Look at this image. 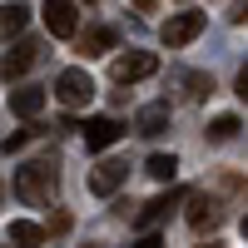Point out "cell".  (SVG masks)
<instances>
[{
	"mask_svg": "<svg viewBox=\"0 0 248 248\" xmlns=\"http://www.w3.org/2000/svg\"><path fill=\"white\" fill-rule=\"evenodd\" d=\"M159 35H164V45H169V50H179V45H189V40L203 35V15H199V10H179V15L164 20Z\"/></svg>",
	"mask_w": 248,
	"mask_h": 248,
	"instance_id": "obj_4",
	"label": "cell"
},
{
	"mask_svg": "<svg viewBox=\"0 0 248 248\" xmlns=\"http://www.w3.org/2000/svg\"><path fill=\"white\" fill-rule=\"evenodd\" d=\"M229 20H233V25H248V0H238V5L229 10Z\"/></svg>",
	"mask_w": 248,
	"mask_h": 248,
	"instance_id": "obj_20",
	"label": "cell"
},
{
	"mask_svg": "<svg viewBox=\"0 0 248 248\" xmlns=\"http://www.w3.org/2000/svg\"><path fill=\"white\" fill-rule=\"evenodd\" d=\"M223 218V209H218V199L209 194V189H199V194H189V223L203 233V229H214V223Z\"/></svg>",
	"mask_w": 248,
	"mask_h": 248,
	"instance_id": "obj_9",
	"label": "cell"
},
{
	"mask_svg": "<svg viewBox=\"0 0 248 248\" xmlns=\"http://www.w3.org/2000/svg\"><path fill=\"white\" fill-rule=\"evenodd\" d=\"M233 134H238V114H218V119L209 124V139H214V144H229Z\"/></svg>",
	"mask_w": 248,
	"mask_h": 248,
	"instance_id": "obj_18",
	"label": "cell"
},
{
	"mask_svg": "<svg viewBox=\"0 0 248 248\" xmlns=\"http://www.w3.org/2000/svg\"><path fill=\"white\" fill-rule=\"evenodd\" d=\"M238 99H248V65L238 70Z\"/></svg>",
	"mask_w": 248,
	"mask_h": 248,
	"instance_id": "obj_22",
	"label": "cell"
},
{
	"mask_svg": "<svg viewBox=\"0 0 248 248\" xmlns=\"http://www.w3.org/2000/svg\"><path fill=\"white\" fill-rule=\"evenodd\" d=\"M134 129H139L144 139L164 134V129H169V105H144V109L134 114Z\"/></svg>",
	"mask_w": 248,
	"mask_h": 248,
	"instance_id": "obj_11",
	"label": "cell"
},
{
	"mask_svg": "<svg viewBox=\"0 0 248 248\" xmlns=\"http://www.w3.org/2000/svg\"><path fill=\"white\" fill-rule=\"evenodd\" d=\"M154 70H159V60H154L149 50H124V55H114V65H109L114 85H134V79H149Z\"/></svg>",
	"mask_w": 248,
	"mask_h": 248,
	"instance_id": "obj_3",
	"label": "cell"
},
{
	"mask_svg": "<svg viewBox=\"0 0 248 248\" xmlns=\"http://www.w3.org/2000/svg\"><path fill=\"white\" fill-rule=\"evenodd\" d=\"M79 134H85V144H90V149H109V144L124 134V124H119V119H109V114H99V119H90Z\"/></svg>",
	"mask_w": 248,
	"mask_h": 248,
	"instance_id": "obj_10",
	"label": "cell"
},
{
	"mask_svg": "<svg viewBox=\"0 0 248 248\" xmlns=\"http://www.w3.org/2000/svg\"><path fill=\"white\" fill-rule=\"evenodd\" d=\"M35 60H40V40L15 35V45L5 50V85H10V79H20V75H25V70L35 65Z\"/></svg>",
	"mask_w": 248,
	"mask_h": 248,
	"instance_id": "obj_8",
	"label": "cell"
},
{
	"mask_svg": "<svg viewBox=\"0 0 248 248\" xmlns=\"http://www.w3.org/2000/svg\"><path fill=\"white\" fill-rule=\"evenodd\" d=\"M10 109H15L20 119H35L40 109H45V90H15V94H10Z\"/></svg>",
	"mask_w": 248,
	"mask_h": 248,
	"instance_id": "obj_13",
	"label": "cell"
},
{
	"mask_svg": "<svg viewBox=\"0 0 248 248\" xmlns=\"http://www.w3.org/2000/svg\"><path fill=\"white\" fill-rule=\"evenodd\" d=\"M199 248H223V243H214V238H209V243H199Z\"/></svg>",
	"mask_w": 248,
	"mask_h": 248,
	"instance_id": "obj_25",
	"label": "cell"
},
{
	"mask_svg": "<svg viewBox=\"0 0 248 248\" xmlns=\"http://www.w3.org/2000/svg\"><path fill=\"white\" fill-rule=\"evenodd\" d=\"M238 229H243V238H248V214H243V223H238Z\"/></svg>",
	"mask_w": 248,
	"mask_h": 248,
	"instance_id": "obj_24",
	"label": "cell"
},
{
	"mask_svg": "<svg viewBox=\"0 0 248 248\" xmlns=\"http://www.w3.org/2000/svg\"><path fill=\"white\" fill-rule=\"evenodd\" d=\"M60 189V169H55V159H30L25 169H15V194L25 199V203H50Z\"/></svg>",
	"mask_w": 248,
	"mask_h": 248,
	"instance_id": "obj_1",
	"label": "cell"
},
{
	"mask_svg": "<svg viewBox=\"0 0 248 248\" xmlns=\"http://www.w3.org/2000/svg\"><path fill=\"white\" fill-rule=\"evenodd\" d=\"M179 203H189V194H184V189H169V194L149 199V203H144V209H139V229H159V223L169 218V214L179 209Z\"/></svg>",
	"mask_w": 248,
	"mask_h": 248,
	"instance_id": "obj_6",
	"label": "cell"
},
{
	"mask_svg": "<svg viewBox=\"0 0 248 248\" xmlns=\"http://www.w3.org/2000/svg\"><path fill=\"white\" fill-rule=\"evenodd\" d=\"M55 99H60L65 109H85L90 99H94L90 70H60V75H55Z\"/></svg>",
	"mask_w": 248,
	"mask_h": 248,
	"instance_id": "obj_2",
	"label": "cell"
},
{
	"mask_svg": "<svg viewBox=\"0 0 248 248\" xmlns=\"http://www.w3.org/2000/svg\"><path fill=\"white\" fill-rule=\"evenodd\" d=\"M179 85H184V99H203V94H214V79L199 75V70H184Z\"/></svg>",
	"mask_w": 248,
	"mask_h": 248,
	"instance_id": "obj_14",
	"label": "cell"
},
{
	"mask_svg": "<svg viewBox=\"0 0 248 248\" xmlns=\"http://www.w3.org/2000/svg\"><path fill=\"white\" fill-rule=\"evenodd\" d=\"M45 30L60 35V40H70L79 30V10H75V0H50L45 5Z\"/></svg>",
	"mask_w": 248,
	"mask_h": 248,
	"instance_id": "obj_7",
	"label": "cell"
},
{
	"mask_svg": "<svg viewBox=\"0 0 248 248\" xmlns=\"http://www.w3.org/2000/svg\"><path fill=\"white\" fill-rule=\"evenodd\" d=\"M144 174H154L159 184H169V179L179 174V159H174V154H149V164H144Z\"/></svg>",
	"mask_w": 248,
	"mask_h": 248,
	"instance_id": "obj_15",
	"label": "cell"
},
{
	"mask_svg": "<svg viewBox=\"0 0 248 248\" xmlns=\"http://www.w3.org/2000/svg\"><path fill=\"white\" fill-rule=\"evenodd\" d=\"M5 243H10V248H35V243H45V229H40V223L15 218L10 229H5Z\"/></svg>",
	"mask_w": 248,
	"mask_h": 248,
	"instance_id": "obj_12",
	"label": "cell"
},
{
	"mask_svg": "<svg viewBox=\"0 0 248 248\" xmlns=\"http://www.w3.org/2000/svg\"><path fill=\"white\" fill-rule=\"evenodd\" d=\"M0 25H5V40L20 35V30H25V5H20V0H5V15H0Z\"/></svg>",
	"mask_w": 248,
	"mask_h": 248,
	"instance_id": "obj_17",
	"label": "cell"
},
{
	"mask_svg": "<svg viewBox=\"0 0 248 248\" xmlns=\"http://www.w3.org/2000/svg\"><path fill=\"white\" fill-rule=\"evenodd\" d=\"M134 248H164V238H159V233H144V238H139Z\"/></svg>",
	"mask_w": 248,
	"mask_h": 248,
	"instance_id": "obj_21",
	"label": "cell"
},
{
	"mask_svg": "<svg viewBox=\"0 0 248 248\" xmlns=\"http://www.w3.org/2000/svg\"><path fill=\"white\" fill-rule=\"evenodd\" d=\"M129 179V164L124 159H99L94 169H90V194H99V199H109L119 184Z\"/></svg>",
	"mask_w": 248,
	"mask_h": 248,
	"instance_id": "obj_5",
	"label": "cell"
},
{
	"mask_svg": "<svg viewBox=\"0 0 248 248\" xmlns=\"http://www.w3.org/2000/svg\"><path fill=\"white\" fill-rule=\"evenodd\" d=\"M114 40H119V35H114L109 25H94V30L85 35V55H105V50H114Z\"/></svg>",
	"mask_w": 248,
	"mask_h": 248,
	"instance_id": "obj_16",
	"label": "cell"
},
{
	"mask_svg": "<svg viewBox=\"0 0 248 248\" xmlns=\"http://www.w3.org/2000/svg\"><path fill=\"white\" fill-rule=\"evenodd\" d=\"M30 144V129H15V134H5V154H15V149H25Z\"/></svg>",
	"mask_w": 248,
	"mask_h": 248,
	"instance_id": "obj_19",
	"label": "cell"
},
{
	"mask_svg": "<svg viewBox=\"0 0 248 248\" xmlns=\"http://www.w3.org/2000/svg\"><path fill=\"white\" fill-rule=\"evenodd\" d=\"M134 5H139V10H154V0H134Z\"/></svg>",
	"mask_w": 248,
	"mask_h": 248,
	"instance_id": "obj_23",
	"label": "cell"
}]
</instances>
